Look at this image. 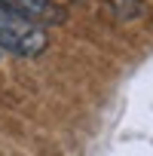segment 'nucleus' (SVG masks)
Instances as JSON below:
<instances>
[{"label": "nucleus", "instance_id": "obj_1", "mask_svg": "<svg viewBox=\"0 0 153 156\" xmlns=\"http://www.w3.org/2000/svg\"><path fill=\"white\" fill-rule=\"evenodd\" d=\"M43 46H46L43 28L16 16L6 6H0V49L16 52V55H37L43 52Z\"/></svg>", "mask_w": 153, "mask_h": 156}, {"label": "nucleus", "instance_id": "obj_2", "mask_svg": "<svg viewBox=\"0 0 153 156\" xmlns=\"http://www.w3.org/2000/svg\"><path fill=\"white\" fill-rule=\"evenodd\" d=\"M49 3H52V0H0V6L12 9L16 16H22V19H28V22L46 16V12H49Z\"/></svg>", "mask_w": 153, "mask_h": 156}]
</instances>
